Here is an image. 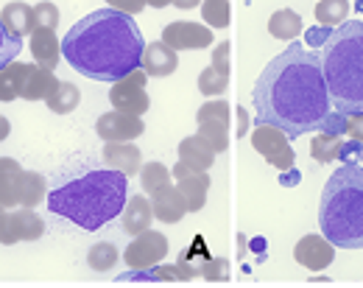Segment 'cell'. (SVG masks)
Listing matches in <instances>:
<instances>
[{
  "mask_svg": "<svg viewBox=\"0 0 363 288\" xmlns=\"http://www.w3.org/2000/svg\"><path fill=\"white\" fill-rule=\"evenodd\" d=\"M171 6H177V9H196V6H201V0H171Z\"/></svg>",
  "mask_w": 363,
  "mask_h": 288,
  "instance_id": "cell-42",
  "label": "cell"
},
{
  "mask_svg": "<svg viewBox=\"0 0 363 288\" xmlns=\"http://www.w3.org/2000/svg\"><path fill=\"white\" fill-rule=\"evenodd\" d=\"M229 87V73H221L216 67H204L199 73V93L204 96H221Z\"/></svg>",
  "mask_w": 363,
  "mask_h": 288,
  "instance_id": "cell-34",
  "label": "cell"
},
{
  "mask_svg": "<svg viewBox=\"0 0 363 288\" xmlns=\"http://www.w3.org/2000/svg\"><path fill=\"white\" fill-rule=\"evenodd\" d=\"M95 132L104 143H112V140H137L143 132H145V123L140 115H129V112H104L98 121H95Z\"/></svg>",
  "mask_w": 363,
  "mask_h": 288,
  "instance_id": "cell-10",
  "label": "cell"
},
{
  "mask_svg": "<svg viewBox=\"0 0 363 288\" xmlns=\"http://www.w3.org/2000/svg\"><path fill=\"white\" fill-rule=\"evenodd\" d=\"M45 233V221L34 213V207H11L0 218V243L14 246L20 240H37Z\"/></svg>",
  "mask_w": 363,
  "mask_h": 288,
  "instance_id": "cell-7",
  "label": "cell"
},
{
  "mask_svg": "<svg viewBox=\"0 0 363 288\" xmlns=\"http://www.w3.org/2000/svg\"><path fill=\"white\" fill-rule=\"evenodd\" d=\"M201 17H204V23L207 26H213V28H229V23H232V6H229V0H201Z\"/></svg>",
  "mask_w": 363,
  "mask_h": 288,
  "instance_id": "cell-30",
  "label": "cell"
},
{
  "mask_svg": "<svg viewBox=\"0 0 363 288\" xmlns=\"http://www.w3.org/2000/svg\"><path fill=\"white\" fill-rule=\"evenodd\" d=\"M31 53H34V62L45 70H56L59 59H62V40L56 37L53 28H37L31 34Z\"/></svg>",
  "mask_w": 363,
  "mask_h": 288,
  "instance_id": "cell-17",
  "label": "cell"
},
{
  "mask_svg": "<svg viewBox=\"0 0 363 288\" xmlns=\"http://www.w3.org/2000/svg\"><path fill=\"white\" fill-rule=\"evenodd\" d=\"M344 135H347L350 140H355V143L363 145V112L361 115H347V118H344Z\"/></svg>",
  "mask_w": 363,
  "mask_h": 288,
  "instance_id": "cell-38",
  "label": "cell"
},
{
  "mask_svg": "<svg viewBox=\"0 0 363 288\" xmlns=\"http://www.w3.org/2000/svg\"><path fill=\"white\" fill-rule=\"evenodd\" d=\"M104 160L109 168L121 171L123 177H135L143 168V154L135 145V140H112L104 145Z\"/></svg>",
  "mask_w": 363,
  "mask_h": 288,
  "instance_id": "cell-14",
  "label": "cell"
},
{
  "mask_svg": "<svg viewBox=\"0 0 363 288\" xmlns=\"http://www.w3.org/2000/svg\"><path fill=\"white\" fill-rule=\"evenodd\" d=\"M43 199H48L45 177L40 171H26L23 191H20V207H37Z\"/></svg>",
  "mask_w": 363,
  "mask_h": 288,
  "instance_id": "cell-28",
  "label": "cell"
},
{
  "mask_svg": "<svg viewBox=\"0 0 363 288\" xmlns=\"http://www.w3.org/2000/svg\"><path fill=\"white\" fill-rule=\"evenodd\" d=\"M213 67L221 70V73L232 70V45H229V40L218 43V48H213Z\"/></svg>",
  "mask_w": 363,
  "mask_h": 288,
  "instance_id": "cell-37",
  "label": "cell"
},
{
  "mask_svg": "<svg viewBox=\"0 0 363 288\" xmlns=\"http://www.w3.org/2000/svg\"><path fill=\"white\" fill-rule=\"evenodd\" d=\"M324 82L338 115L363 112V23L347 20L330 31L321 48Z\"/></svg>",
  "mask_w": 363,
  "mask_h": 288,
  "instance_id": "cell-4",
  "label": "cell"
},
{
  "mask_svg": "<svg viewBox=\"0 0 363 288\" xmlns=\"http://www.w3.org/2000/svg\"><path fill=\"white\" fill-rule=\"evenodd\" d=\"M3 213H6V207H3V204H0V218H3Z\"/></svg>",
  "mask_w": 363,
  "mask_h": 288,
  "instance_id": "cell-44",
  "label": "cell"
},
{
  "mask_svg": "<svg viewBox=\"0 0 363 288\" xmlns=\"http://www.w3.org/2000/svg\"><path fill=\"white\" fill-rule=\"evenodd\" d=\"M355 145H361V143H355V140H352V143L347 145L341 135L318 132L316 138L311 140V154H313V160H318V162H333L338 154H344L347 148H355Z\"/></svg>",
  "mask_w": 363,
  "mask_h": 288,
  "instance_id": "cell-23",
  "label": "cell"
},
{
  "mask_svg": "<svg viewBox=\"0 0 363 288\" xmlns=\"http://www.w3.org/2000/svg\"><path fill=\"white\" fill-rule=\"evenodd\" d=\"M148 6H154V9H165V6H171V0H145Z\"/></svg>",
  "mask_w": 363,
  "mask_h": 288,
  "instance_id": "cell-43",
  "label": "cell"
},
{
  "mask_svg": "<svg viewBox=\"0 0 363 288\" xmlns=\"http://www.w3.org/2000/svg\"><path fill=\"white\" fill-rule=\"evenodd\" d=\"M148 199H151V207H154V218H160L162 224H177V221L184 218V213H187L184 196H182L179 188L174 182L157 188Z\"/></svg>",
  "mask_w": 363,
  "mask_h": 288,
  "instance_id": "cell-13",
  "label": "cell"
},
{
  "mask_svg": "<svg viewBox=\"0 0 363 288\" xmlns=\"http://www.w3.org/2000/svg\"><path fill=\"white\" fill-rule=\"evenodd\" d=\"M294 257L311 272H324L335 257V243H330L324 236H305L296 240Z\"/></svg>",
  "mask_w": 363,
  "mask_h": 288,
  "instance_id": "cell-12",
  "label": "cell"
},
{
  "mask_svg": "<svg viewBox=\"0 0 363 288\" xmlns=\"http://www.w3.org/2000/svg\"><path fill=\"white\" fill-rule=\"evenodd\" d=\"M358 160H363V148H361V157H358Z\"/></svg>",
  "mask_w": 363,
  "mask_h": 288,
  "instance_id": "cell-45",
  "label": "cell"
},
{
  "mask_svg": "<svg viewBox=\"0 0 363 288\" xmlns=\"http://www.w3.org/2000/svg\"><path fill=\"white\" fill-rule=\"evenodd\" d=\"M162 43L174 50H204L213 45V28L201 23H171L162 28Z\"/></svg>",
  "mask_w": 363,
  "mask_h": 288,
  "instance_id": "cell-11",
  "label": "cell"
},
{
  "mask_svg": "<svg viewBox=\"0 0 363 288\" xmlns=\"http://www.w3.org/2000/svg\"><path fill=\"white\" fill-rule=\"evenodd\" d=\"M321 236L338 249H363V165H341L321 191Z\"/></svg>",
  "mask_w": 363,
  "mask_h": 288,
  "instance_id": "cell-5",
  "label": "cell"
},
{
  "mask_svg": "<svg viewBox=\"0 0 363 288\" xmlns=\"http://www.w3.org/2000/svg\"><path fill=\"white\" fill-rule=\"evenodd\" d=\"M196 135L210 145L216 154H221V151L229 148V123H224V121H201Z\"/></svg>",
  "mask_w": 363,
  "mask_h": 288,
  "instance_id": "cell-27",
  "label": "cell"
},
{
  "mask_svg": "<svg viewBox=\"0 0 363 288\" xmlns=\"http://www.w3.org/2000/svg\"><path fill=\"white\" fill-rule=\"evenodd\" d=\"M235 121H238L235 138L240 140V138H246V132H249V112H246V106H235Z\"/></svg>",
  "mask_w": 363,
  "mask_h": 288,
  "instance_id": "cell-40",
  "label": "cell"
},
{
  "mask_svg": "<svg viewBox=\"0 0 363 288\" xmlns=\"http://www.w3.org/2000/svg\"><path fill=\"white\" fill-rule=\"evenodd\" d=\"M79 101H82V90H79L76 84H70V82H59V87L45 98L48 109L56 112V115L73 112V109L79 106Z\"/></svg>",
  "mask_w": 363,
  "mask_h": 288,
  "instance_id": "cell-26",
  "label": "cell"
},
{
  "mask_svg": "<svg viewBox=\"0 0 363 288\" xmlns=\"http://www.w3.org/2000/svg\"><path fill=\"white\" fill-rule=\"evenodd\" d=\"M123 230L129 233V236H137V233H143V230H148L151 227V221H154V207H151V199L148 196H132V199H126V207H123Z\"/></svg>",
  "mask_w": 363,
  "mask_h": 288,
  "instance_id": "cell-20",
  "label": "cell"
},
{
  "mask_svg": "<svg viewBox=\"0 0 363 288\" xmlns=\"http://www.w3.org/2000/svg\"><path fill=\"white\" fill-rule=\"evenodd\" d=\"M56 26H59V9H56V3H50V0L37 3L34 6V31L37 28H56Z\"/></svg>",
  "mask_w": 363,
  "mask_h": 288,
  "instance_id": "cell-36",
  "label": "cell"
},
{
  "mask_svg": "<svg viewBox=\"0 0 363 288\" xmlns=\"http://www.w3.org/2000/svg\"><path fill=\"white\" fill-rule=\"evenodd\" d=\"M177 188L184 196L187 213H199L207 201V191H210V174L207 171H190L177 179Z\"/></svg>",
  "mask_w": 363,
  "mask_h": 288,
  "instance_id": "cell-18",
  "label": "cell"
},
{
  "mask_svg": "<svg viewBox=\"0 0 363 288\" xmlns=\"http://www.w3.org/2000/svg\"><path fill=\"white\" fill-rule=\"evenodd\" d=\"M26 73H28V65L23 62H9L3 70H0V101H14L23 93V82H26Z\"/></svg>",
  "mask_w": 363,
  "mask_h": 288,
  "instance_id": "cell-24",
  "label": "cell"
},
{
  "mask_svg": "<svg viewBox=\"0 0 363 288\" xmlns=\"http://www.w3.org/2000/svg\"><path fill=\"white\" fill-rule=\"evenodd\" d=\"M252 145L272 162L277 171L288 174L294 171V148H291V138L269 123H257L252 132Z\"/></svg>",
  "mask_w": 363,
  "mask_h": 288,
  "instance_id": "cell-6",
  "label": "cell"
},
{
  "mask_svg": "<svg viewBox=\"0 0 363 288\" xmlns=\"http://www.w3.org/2000/svg\"><path fill=\"white\" fill-rule=\"evenodd\" d=\"M87 263H90L92 272H112L115 263H118V246H112L106 240L95 243V246H90V252H87Z\"/></svg>",
  "mask_w": 363,
  "mask_h": 288,
  "instance_id": "cell-32",
  "label": "cell"
},
{
  "mask_svg": "<svg viewBox=\"0 0 363 288\" xmlns=\"http://www.w3.org/2000/svg\"><path fill=\"white\" fill-rule=\"evenodd\" d=\"M145 82H148V76H145L143 67L132 70L126 79L115 82L112 90H109V104H112V109L129 112V115H145L148 106H151L148 93H145Z\"/></svg>",
  "mask_w": 363,
  "mask_h": 288,
  "instance_id": "cell-8",
  "label": "cell"
},
{
  "mask_svg": "<svg viewBox=\"0 0 363 288\" xmlns=\"http://www.w3.org/2000/svg\"><path fill=\"white\" fill-rule=\"evenodd\" d=\"M0 14H3L6 26H9L14 34H20V37L34 34V6H28V3H23V0H14V3H6V9H3Z\"/></svg>",
  "mask_w": 363,
  "mask_h": 288,
  "instance_id": "cell-22",
  "label": "cell"
},
{
  "mask_svg": "<svg viewBox=\"0 0 363 288\" xmlns=\"http://www.w3.org/2000/svg\"><path fill=\"white\" fill-rule=\"evenodd\" d=\"M171 177H174V174H171L162 162H143V168H140V185H143V191L148 193V196L157 191V188L168 185Z\"/></svg>",
  "mask_w": 363,
  "mask_h": 288,
  "instance_id": "cell-31",
  "label": "cell"
},
{
  "mask_svg": "<svg viewBox=\"0 0 363 288\" xmlns=\"http://www.w3.org/2000/svg\"><path fill=\"white\" fill-rule=\"evenodd\" d=\"M9 135H11V123H9V118H6V115H0V143H3Z\"/></svg>",
  "mask_w": 363,
  "mask_h": 288,
  "instance_id": "cell-41",
  "label": "cell"
},
{
  "mask_svg": "<svg viewBox=\"0 0 363 288\" xmlns=\"http://www.w3.org/2000/svg\"><path fill=\"white\" fill-rule=\"evenodd\" d=\"M23 179H26V168L11 157H0V204L6 210L20 207Z\"/></svg>",
  "mask_w": 363,
  "mask_h": 288,
  "instance_id": "cell-16",
  "label": "cell"
},
{
  "mask_svg": "<svg viewBox=\"0 0 363 288\" xmlns=\"http://www.w3.org/2000/svg\"><path fill=\"white\" fill-rule=\"evenodd\" d=\"M20 50H23V37L14 34V31L6 26L3 14H0V70H3L9 62H14Z\"/></svg>",
  "mask_w": 363,
  "mask_h": 288,
  "instance_id": "cell-33",
  "label": "cell"
},
{
  "mask_svg": "<svg viewBox=\"0 0 363 288\" xmlns=\"http://www.w3.org/2000/svg\"><path fill=\"white\" fill-rule=\"evenodd\" d=\"M56 87H59V79L53 76V70H45V67H40L34 62V65H28V73H26L20 98L23 101H45Z\"/></svg>",
  "mask_w": 363,
  "mask_h": 288,
  "instance_id": "cell-19",
  "label": "cell"
},
{
  "mask_svg": "<svg viewBox=\"0 0 363 288\" xmlns=\"http://www.w3.org/2000/svg\"><path fill=\"white\" fill-rule=\"evenodd\" d=\"M106 3H109V9H118L123 14H140L148 6L145 0H106Z\"/></svg>",
  "mask_w": 363,
  "mask_h": 288,
  "instance_id": "cell-39",
  "label": "cell"
},
{
  "mask_svg": "<svg viewBox=\"0 0 363 288\" xmlns=\"http://www.w3.org/2000/svg\"><path fill=\"white\" fill-rule=\"evenodd\" d=\"M255 126L269 123L288 138L324 132L333 118V101L321 56L299 43L274 56L255 84Z\"/></svg>",
  "mask_w": 363,
  "mask_h": 288,
  "instance_id": "cell-1",
  "label": "cell"
},
{
  "mask_svg": "<svg viewBox=\"0 0 363 288\" xmlns=\"http://www.w3.org/2000/svg\"><path fill=\"white\" fill-rule=\"evenodd\" d=\"M177 67H179V56L171 45H165L162 40L145 45V50H143V70H145L148 79H165Z\"/></svg>",
  "mask_w": 363,
  "mask_h": 288,
  "instance_id": "cell-15",
  "label": "cell"
},
{
  "mask_svg": "<svg viewBox=\"0 0 363 288\" xmlns=\"http://www.w3.org/2000/svg\"><path fill=\"white\" fill-rule=\"evenodd\" d=\"M179 160L193 165L196 171H210L216 162V151L204 143L199 135H190L179 143Z\"/></svg>",
  "mask_w": 363,
  "mask_h": 288,
  "instance_id": "cell-21",
  "label": "cell"
},
{
  "mask_svg": "<svg viewBox=\"0 0 363 288\" xmlns=\"http://www.w3.org/2000/svg\"><path fill=\"white\" fill-rule=\"evenodd\" d=\"M350 14V0H318L316 3V20L321 26H341L347 23Z\"/></svg>",
  "mask_w": 363,
  "mask_h": 288,
  "instance_id": "cell-29",
  "label": "cell"
},
{
  "mask_svg": "<svg viewBox=\"0 0 363 288\" xmlns=\"http://www.w3.org/2000/svg\"><path fill=\"white\" fill-rule=\"evenodd\" d=\"M302 31V17L291 9H279L269 17V34L277 40H294Z\"/></svg>",
  "mask_w": 363,
  "mask_h": 288,
  "instance_id": "cell-25",
  "label": "cell"
},
{
  "mask_svg": "<svg viewBox=\"0 0 363 288\" xmlns=\"http://www.w3.org/2000/svg\"><path fill=\"white\" fill-rule=\"evenodd\" d=\"M199 272H201V277L207 283H224V280H229V260H224V257H207L199 266Z\"/></svg>",
  "mask_w": 363,
  "mask_h": 288,
  "instance_id": "cell-35",
  "label": "cell"
},
{
  "mask_svg": "<svg viewBox=\"0 0 363 288\" xmlns=\"http://www.w3.org/2000/svg\"><path fill=\"white\" fill-rule=\"evenodd\" d=\"M143 50L140 26L118 9H98L82 17L62 40V56L76 73L112 84L143 67Z\"/></svg>",
  "mask_w": 363,
  "mask_h": 288,
  "instance_id": "cell-2",
  "label": "cell"
},
{
  "mask_svg": "<svg viewBox=\"0 0 363 288\" xmlns=\"http://www.w3.org/2000/svg\"><path fill=\"white\" fill-rule=\"evenodd\" d=\"M165 255H168V238H165L162 233L151 230V227L143 230V233H137L135 240L123 249V260H126V266L135 269V272L162 263Z\"/></svg>",
  "mask_w": 363,
  "mask_h": 288,
  "instance_id": "cell-9",
  "label": "cell"
},
{
  "mask_svg": "<svg viewBox=\"0 0 363 288\" xmlns=\"http://www.w3.org/2000/svg\"><path fill=\"white\" fill-rule=\"evenodd\" d=\"M126 179L129 177H123L115 168L90 171V174L48 193V207H50V213L73 221L76 227L95 233L123 213L126 185H129Z\"/></svg>",
  "mask_w": 363,
  "mask_h": 288,
  "instance_id": "cell-3",
  "label": "cell"
}]
</instances>
